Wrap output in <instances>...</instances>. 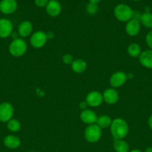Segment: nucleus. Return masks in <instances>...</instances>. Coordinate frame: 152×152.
I'll return each instance as SVG.
<instances>
[{
	"instance_id": "nucleus-14",
	"label": "nucleus",
	"mask_w": 152,
	"mask_h": 152,
	"mask_svg": "<svg viewBox=\"0 0 152 152\" xmlns=\"http://www.w3.org/2000/svg\"><path fill=\"white\" fill-rule=\"evenodd\" d=\"M46 7L47 13L52 17H56L59 16L62 10L61 4L57 0H50Z\"/></svg>"
},
{
	"instance_id": "nucleus-13",
	"label": "nucleus",
	"mask_w": 152,
	"mask_h": 152,
	"mask_svg": "<svg viewBox=\"0 0 152 152\" xmlns=\"http://www.w3.org/2000/svg\"><path fill=\"white\" fill-rule=\"evenodd\" d=\"M80 118L82 122L89 126V125L96 123L97 120H98V116L92 110L86 109L80 113Z\"/></svg>"
},
{
	"instance_id": "nucleus-4",
	"label": "nucleus",
	"mask_w": 152,
	"mask_h": 152,
	"mask_svg": "<svg viewBox=\"0 0 152 152\" xmlns=\"http://www.w3.org/2000/svg\"><path fill=\"white\" fill-rule=\"evenodd\" d=\"M84 137L86 141L90 143L97 142L101 137V129L96 123L89 125L84 131Z\"/></svg>"
},
{
	"instance_id": "nucleus-34",
	"label": "nucleus",
	"mask_w": 152,
	"mask_h": 152,
	"mask_svg": "<svg viewBox=\"0 0 152 152\" xmlns=\"http://www.w3.org/2000/svg\"><path fill=\"white\" fill-rule=\"evenodd\" d=\"M130 152H142V151L139 149H134V150H132V151Z\"/></svg>"
},
{
	"instance_id": "nucleus-35",
	"label": "nucleus",
	"mask_w": 152,
	"mask_h": 152,
	"mask_svg": "<svg viewBox=\"0 0 152 152\" xmlns=\"http://www.w3.org/2000/svg\"><path fill=\"white\" fill-rule=\"evenodd\" d=\"M133 1H140V0H133Z\"/></svg>"
},
{
	"instance_id": "nucleus-10",
	"label": "nucleus",
	"mask_w": 152,
	"mask_h": 152,
	"mask_svg": "<svg viewBox=\"0 0 152 152\" xmlns=\"http://www.w3.org/2000/svg\"><path fill=\"white\" fill-rule=\"evenodd\" d=\"M128 76L123 71L114 73L110 78V84L113 88H119L123 86L127 81Z\"/></svg>"
},
{
	"instance_id": "nucleus-2",
	"label": "nucleus",
	"mask_w": 152,
	"mask_h": 152,
	"mask_svg": "<svg viewBox=\"0 0 152 152\" xmlns=\"http://www.w3.org/2000/svg\"><path fill=\"white\" fill-rule=\"evenodd\" d=\"M134 12L130 6L125 4H118L114 9L115 17L122 22H128L133 19Z\"/></svg>"
},
{
	"instance_id": "nucleus-31",
	"label": "nucleus",
	"mask_w": 152,
	"mask_h": 152,
	"mask_svg": "<svg viewBox=\"0 0 152 152\" xmlns=\"http://www.w3.org/2000/svg\"><path fill=\"white\" fill-rule=\"evenodd\" d=\"M11 37L12 38H13V40H14V39H18V34H16V33H12L11 34Z\"/></svg>"
},
{
	"instance_id": "nucleus-7",
	"label": "nucleus",
	"mask_w": 152,
	"mask_h": 152,
	"mask_svg": "<svg viewBox=\"0 0 152 152\" xmlns=\"http://www.w3.org/2000/svg\"><path fill=\"white\" fill-rule=\"evenodd\" d=\"M103 99L102 94L97 91H91L87 94L86 97V102L90 107H98L102 104Z\"/></svg>"
},
{
	"instance_id": "nucleus-26",
	"label": "nucleus",
	"mask_w": 152,
	"mask_h": 152,
	"mask_svg": "<svg viewBox=\"0 0 152 152\" xmlns=\"http://www.w3.org/2000/svg\"><path fill=\"white\" fill-rule=\"evenodd\" d=\"M145 41L147 43L148 46L151 50H152V30H151L147 34L145 37Z\"/></svg>"
},
{
	"instance_id": "nucleus-25",
	"label": "nucleus",
	"mask_w": 152,
	"mask_h": 152,
	"mask_svg": "<svg viewBox=\"0 0 152 152\" xmlns=\"http://www.w3.org/2000/svg\"><path fill=\"white\" fill-rule=\"evenodd\" d=\"M62 60L63 62V63H65L66 65H72V63L73 62L74 59H73V56H72L71 54L66 53V54L63 56Z\"/></svg>"
},
{
	"instance_id": "nucleus-6",
	"label": "nucleus",
	"mask_w": 152,
	"mask_h": 152,
	"mask_svg": "<svg viewBox=\"0 0 152 152\" xmlns=\"http://www.w3.org/2000/svg\"><path fill=\"white\" fill-rule=\"evenodd\" d=\"M48 39L46 34L43 31H36L31 36L30 43L34 48H41L46 44Z\"/></svg>"
},
{
	"instance_id": "nucleus-5",
	"label": "nucleus",
	"mask_w": 152,
	"mask_h": 152,
	"mask_svg": "<svg viewBox=\"0 0 152 152\" xmlns=\"http://www.w3.org/2000/svg\"><path fill=\"white\" fill-rule=\"evenodd\" d=\"M14 114L13 105L7 102H1L0 104V122L7 123L11 120Z\"/></svg>"
},
{
	"instance_id": "nucleus-33",
	"label": "nucleus",
	"mask_w": 152,
	"mask_h": 152,
	"mask_svg": "<svg viewBox=\"0 0 152 152\" xmlns=\"http://www.w3.org/2000/svg\"><path fill=\"white\" fill-rule=\"evenodd\" d=\"M145 152H152V147H148V148L145 150Z\"/></svg>"
},
{
	"instance_id": "nucleus-28",
	"label": "nucleus",
	"mask_w": 152,
	"mask_h": 152,
	"mask_svg": "<svg viewBox=\"0 0 152 152\" xmlns=\"http://www.w3.org/2000/svg\"><path fill=\"white\" fill-rule=\"evenodd\" d=\"M88 106V104L86 103V101H84V102H81L80 103V105H79V107H80V109H82L83 111H84V110L86 109V108H87Z\"/></svg>"
},
{
	"instance_id": "nucleus-29",
	"label": "nucleus",
	"mask_w": 152,
	"mask_h": 152,
	"mask_svg": "<svg viewBox=\"0 0 152 152\" xmlns=\"http://www.w3.org/2000/svg\"><path fill=\"white\" fill-rule=\"evenodd\" d=\"M46 37H47V39H52L55 37V34L53 32H48L46 34Z\"/></svg>"
},
{
	"instance_id": "nucleus-30",
	"label": "nucleus",
	"mask_w": 152,
	"mask_h": 152,
	"mask_svg": "<svg viewBox=\"0 0 152 152\" xmlns=\"http://www.w3.org/2000/svg\"><path fill=\"white\" fill-rule=\"evenodd\" d=\"M148 124L150 129L152 130V115H151L150 117H149L148 120Z\"/></svg>"
},
{
	"instance_id": "nucleus-3",
	"label": "nucleus",
	"mask_w": 152,
	"mask_h": 152,
	"mask_svg": "<svg viewBox=\"0 0 152 152\" xmlns=\"http://www.w3.org/2000/svg\"><path fill=\"white\" fill-rule=\"evenodd\" d=\"M27 49H28L27 43L25 42V40L21 38L13 40L8 48L9 53L15 57L23 56L26 53Z\"/></svg>"
},
{
	"instance_id": "nucleus-17",
	"label": "nucleus",
	"mask_w": 152,
	"mask_h": 152,
	"mask_svg": "<svg viewBox=\"0 0 152 152\" xmlns=\"http://www.w3.org/2000/svg\"><path fill=\"white\" fill-rule=\"evenodd\" d=\"M3 143L5 147L10 149H16L21 145V140L18 137L15 135H7L4 137Z\"/></svg>"
},
{
	"instance_id": "nucleus-8",
	"label": "nucleus",
	"mask_w": 152,
	"mask_h": 152,
	"mask_svg": "<svg viewBox=\"0 0 152 152\" xmlns=\"http://www.w3.org/2000/svg\"><path fill=\"white\" fill-rule=\"evenodd\" d=\"M16 9L17 2L16 0H1L0 1V12L3 14H12Z\"/></svg>"
},
{
	"instance_id": "nucleus-12",
	"label": "nucleus",
	"mask_w": 152,
	"mask_h": 152,
	"mask_svg": "<svg viewBox=\"0 0 152 152\" xmlns=\"http://www.w3.org/2000/svg\"><path fill=\"white\" fill-rule=\"evenodd\" d=\"M102 95L104 101L109 105H113V104L116 103L119 100V93L115 88L107 89V90L104 91Z\"/></svg>"
},
{
	"instance_id": "nucleus-20",
	"label": "nucleus",
	"mask_w": 152,
	"mask_h": 152,
	"mask_svg": "<svg viewBox=\"0 0 152 152\" xmlns=\"http://www.w3.org/2000/svg\"><path fill=\"white\" fill-rule=\"evenodd\" d=\"M128 53L132 57H139L141 54L142 50L139 45L137 43H132L128 47Z\"/></svg>"
},
{
	"instance_id": "nucleus-11",
	"label": "nucleus",
	"mask_w": 152,
	"mask_h": 152,
	"mask_svg": "<svg viewBox=\"0 0 152 152\" xmlns=\"http://www.w3.org/2000/svg\"><path fill=\"white\" fill-rule=\"evenodd\" d=\"M141 29L140 22L137 19H131L128 21L125 26V31L126 33L130 37H135L139 33Z\"/></svg>"
},
{
	"instance_id": "nucleus-23",
	"label": "nucleus",
	"mask_w": 152,
	"mask_h": 152,
	"mask_svg": "<svg viewBox=\"0 0 152 152\" xmlns=\"http://www.w3.org/2000/svg\"><path fill=\"white\" fill-rule=\"evenodd\" d=\"M7 128L10 132H17L20 130L21 124L19 120L16 119H11L7 123Z\"/></svg>"
},
{
	"instance_id": "nucleus-15",
	"label": "nucleus",
	"mask_w": 152,
	"mask_h": 152,
	"mask_svg": "<svg viewBox=\"0 0 152 152\" xmlns=\"http://www.w3.org/2000/svg\"><path fill=\"white\" fill-rule=\"evenodd\" d=\"M139 61L145 68H152V50L148 49L142 51L139 56Z\"/></svg>"
},
{
	"instance_id": "nucleus-1",
	"label": "nucleus",
	"mask_w": 152,
	"mask_h": 152,
	"mask_svg": "<svg viewBox=\"0 0 152 152\" xmlns=\"http://www.w3.org/2000/svg\"><path fill=\"white\" fill-rule=\"evenodd\" d=\"M129 132V126L127 122L122 118H116L112 121L110 132L114 140H122Z\"/></svg>"
},
{
	"instance_id": "nucleus-19",
	"label": "nucleus",
	"mask_w": 152,
	"mask_h": 152,
	"mask_svg": "<svg viewBox=\"0 0 152 152\" xmlns=\"http://www.w3.org/2000/svg\"><path fill=\"white\" fill-rule=\"evenodd\" d=\"M113 147L116 152H129V145L123 139L115 140Z\"/></svg>"
},
{
	"instance_id": "nucleus-27",
	"label": "nucleus",
	"mask_w": 152,
	"mask_h": 152,
	"mask_svg": "<svg viewBox=\"0 0 152 152\" xmlns=\"http://www.w3.org/2000/svg\"><path fill=\"white\" fill-rule=\"evenodd\" d=\"M49 0H34V3L38 7H46Z\"/></svg>"
},
{
	"instance_id": "nucleus-32",
	"label": "nucleus",
	"mask_w": 152,
	"mask_h": 152,
	"mask_svg": "<svg viewBox=\"0 0 152 152\" xmlns=\"http://www.w3.org/2000/svg\"><path fill=\"white\" fill-rule=\"evenodd\" d=\"M89 2L98 4V2H100V1H101V0H89Z\"/></svg>"
},
{
	"instance_id": "nucleus-22",
	"label": "nucleus",
	"mask_w": 152,
	"mask_h": 152,
	"mask_svg": "<svg viewBox=\"0 0 152 152\" xmlns=\"http://www.w3.org/2000/svg\"><path fill=\"white\" fill-rule=\"evenodd\" d=\"M112 121L110 117L107 115H102L100 116L99 117H98V120H97L96 124L99 126L101 129H105V128L109 127L111 125Z\"/></svg>"
},
{
	"instance_id": "nucleus-16",
	"label": "nucleus",
	"mask_w": 152,
	"mask_h": 152,
	"mask_svg": "<svg viewBox=\"0 0 152 152\" xmlns=\"http://www.w3.org/2000/svg\"><path fill=\"white\" fill-rule=\"evenodd\" d=\"M33 31V25L29 21H24L19 24L18 27V34L22 38L28 37Z\"/></svg>"
},
{
	"instance_id": "nucleus-21",
	"label": "nucleus",
	"mask_w": 152,
	"mask_h": 152,
	"mask_svg": "<svg viewBox=\"0 0 152 152\" xmlns=\"http://www.w3.org/2000/svg\"><path fill=\"white\" fill-rule=\"evenodd\" d=\"M140 22L145 28L152 29V13L151 12H145L142 14Z\"/></svg>"
},
{
	"instance_id": "nucleus-24",
	"label": "nucleus",
	"mask_w": 152,
	"mask_h": 152,
	"mask_svg": "<svg viewBox=\"0 0 152 152\" xmlns=\"http://www.w3.org/2000/svg\"><path fill=\"white\" fill-rule=\"evenodd\" d=\"M98 4L89 2L86 4V11L87 12V13H89V15H92V16L95 15L97 13H98Z\"/></svg>"
},
{
	"instance_id": "nucleus-9",
	"label": "nucleus",
	"mask_w": 152,
	"mask_h": 152,
	"mask_svg": "<svg viewBox=\"0 0 152 152\" xmlns=\"http://www.w3.org/2000/svg\"><path fill=\"white\" fill-rule=\"evenodd\" d=\"M13 26L12 22L7 19H0V38L5 39L11 35Z\"/></svg>"
},
{
	"instance_id": "nucleus-18",
	"label": "nucleus",
	"mask_w": 152,
	"mask_h": 152,
	"mask_svg": "<svg viewBox=\"0 0 152 152\" xmlns=\"http://www.w3.org/2000/svg\"><path fill=\"white\" fill-rule=\"evenodd\" d=\"M71 65L72 71L74 72L77 73V74L83 73L86 70V68H87V64L82 59H75V60L73 61Z\"/></svg>"
},
{
	"instance_id": "nucleus-36",
	"label": "nucleus",
	"mask_w": 152,
	"mask_h": 152,
	"mask_svg": "<svg viewBox=\"0 0 152 152\" xmlns=\"http://www.w3.org/2000/svg\"><path fill=\"white\" fill-rule=\"evenodd\" d=\"M29 152H36V151H29Z\"/></svg>"
},
{
	"instance_id": "nucleus-37",
	"label": "nucleus",
	"mask_w": 152,
	"mask_h": 152,
	"mask_svg": "<svg viewBox=\"0 0 152 152\" xmlns=\"http://www.w3.org/2000/svg\"><path fill=\"white\" fill-rule=\"evenodd\" d=\"M0 1H1V0H0Z\"/></svg>"
}]
</instances>
